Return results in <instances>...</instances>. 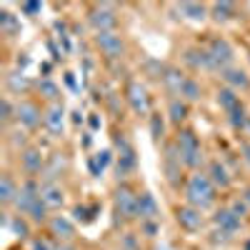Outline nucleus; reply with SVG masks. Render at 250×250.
Masks as SVG:
<instances>
[{"label": "nucleus", "instance_id": "1", "mask_svg": "<svg viewBox=\"0 0 250 250\" xmlns=\"http://www.w3.org/2000/svg\"><path fill=\"white\" fill-rule=\"evenodd\" d=\"M15 208H18V213L28 215L33 223H43L48 218V210H50L43 200V188H38L35 180H25L20 185V193L15 198Z\"/></svg>", "mask_w": 250, "mask_h": 250}, {"label": "nucleus", "instance_id": "2", "mask_svg": "<svg viewBox=\"0 0 250 250\" xmlns=\"http://www.w3.org/2000/svg\"><path fill=\"white\" fill-rule=\"evenodd\" d=\"M185 198H188V205L198 208V210H205L215 203V185L210 180V175L205 173H195L190 175L185 185Z\"/></svg>", "mask_w": 250, "mask_h": 250}, {"label": "nucleus", "instance_id": "3", "mask_svg": "<svg viewBox=\"0 0 250 250\" xmlns=\"http://www.w3.org/2000/svg\"><path fill=\"white\" fill-rule=\"evenodd\" d=\"M175 148H178V155H180L185 168H198V165L203 163L200 140H198V135L193 130H180L178 140H175Z\"/></svg>", "mask_w": 250, "mask_h": 250}, {"label": "nucleus", "instance_id": "4", "mask_svg": "<svg viewBox=\"0 0 250 250\" xmlns=\"http://www.w3.org/2000/svg\"><path fill=\"white\" fill-rule=\"evenodd\" d=\"M88 23L93 25L95 33H115L118 15H115L113 5H98L88 13Z\"/></svg>", "mask_w": 250, "mask_h": 250}, {"label": "nucleus", "instance_id": "5", "mask_svg": "<svg viewBox=\"0 0 250 250\" xmlns=\"http://www.w3.org/2000/svg\"><path fill=\"white\" fill-rule=\"evenodd\" d=\"M213 223H215V235H223L225 240H230L243 225L240 215H235L230 208H220V210L213 215Z\"/></svg>", "mask_w": 250, "mask_h": 250}, {"label": "nucleus", "instance_id": "6", "mask_svg": "<svg viewBox=\"0 0 250 250\" xmlns=\"http://www.w3.org/2000/svg\"><path fill=\"white\" fill-rule=\"evenodd\" d=\"M138 203H140V195H135L133 190H128V188H120V190L115 193V213H118V218H123V220L138 218Z\"/></svg>", "mask_w": 250, "mask_h": 250}, {"label": "nucleus", "instance_id": "7", "mask_svg": "<svg viewBox=\"0 0 250 250\" xmlns=\"http://www.w3.org/2000/svg\"><path fill=\"white\" fill-rule=\"evenodd\" d=\"M208 53L213 55L218 70H228V68H230V62H233V58H235L233 45L228 43L225 38H213V40H210V45H208Z\"/></svg>", "mask_w": 250, "mask_h": 250}, {"label": "nucleus", "instance_id": "8", "mask_svg": "<svg viewBox=\"0 0 250 250\" xmlns=\"http://www.w3.org/2000/svg\"><path fill=\"white\" fill-rule=\"evenodd\" d=\"M15 120L23 125V128L33 130V128H38V125H40V120H45V115L40 113V108L35 105V103L20 100L18 105H15Z\"/></svg>", "mask_w": 250, "mask_h": 250}, {"label": "nucleus", "instance_id": "9", "mask_svg": "<svg viewBox=\"0 0 250 250\" xmlns=\"http://www.w3.org/2000/svg\"><path fill=\"white\" fill-rule=\"evenodd\" d=\"M95 45L105 58H120L125 53V43L118 33H95Z\"/></svg>", "mask_w": 250, "mask_h": 250}, {"label": "nucleus", "instance_id": "10", "mask_svg": "<svg viewBox=\"0 0 250 250\" xmlns=\"http://www.w3.org/2000/svg\"><path fill=\"white\" fill-rule=\"evenodd\" d=\"M185 62L195 70H218L213 55L208 53V48H188L185 50Z\"/></svg>", "mask_w": 250, "mask_h": 250}, {"label": "nucleus", "instance_id": "11", "mask_svg": "<svg viewBox=\"0 0 250 250\" xmlns=\"http://www.w3.org/2000/svg\"><path fill=\"white\" fill-rule=\"evenodd\" d=\"M178 223H180L183 230H188V233H198L205 220H203V213L198 210V208H193V205H183V208H178Z\"/></svg>", "mask_w": 250, "mask_h": 250}, {"label": "nucleus", "instance_id": "12", "mask_svg": "<svg viewBox=\"0 0 250 250\" xmlns=\"http://www.w3.org/2000/svg\"><path fill=\"white\" fill-rule=\"evenodd\" d=\"M128 103H130L133 113H138V115H145V113L150 110L148 90H145L140 83H130V85H128Z\"/></svg>", "mask_w": 250, "mask_h": 250}, {"label": "nucleus", "instance_id": "13", "mask_svg": "<svg viewBox=\"0 0 250 250\" xmlns=\"http://www.w3.org/2000/svg\"><path fill=\"white\" fill-rule=\"evenodd\" d=\"M223 80H225V88H230L235 93L250 90V75L243 68H228V70H223Z\"/></svg>", "mask_w": 250, "mask_h": 250}, {"label": "nucleus", "instance_id": "14", "mask_svg": "<svg viewBox=\"0 0 250 250\" xmlns=\"http://www.w3.org/2000/svg\"><path fill=\"white\" fill-rule=\"evenodd\" d=\"M43 123L53 135H62V130H65V108H62L60 103H53V105L48 108V113H45Z\"/></svg>", "mask_w": 250, "mask_h": 250}, {"label": "nucleus", "instance_id": "15", "mask_svg": "<svg viewBox=\"0 0 250 250\" xmlns=\"http://www.w3.org/2000/svg\"><path fill=\"white\" fill-rule=\"evenodd\" d=\"M50 230L60 240H70V238H75V223L68 215H53L50 218Z\"/></svg>", "mask_w": 250, "mask_h": 250}, {"label": "nucleus", "instance_id": "16", "mask_svg": "<svg viewBox=\"0 0 250 250\" xmlns=\"http://www.w3.org/2000/svg\"><path fill=\"white\" fill-rule=\"evenodd\" d=\"M120 145V155H118V173L125 175V173H130L135 170V150H133V145L130 143H125V140H118Z\"/></svg>", "mask_w": 250, "mask_h": 250}, {"label": "nucleus", "instance_id": "17", "mask_svg": "<svg viewBox=\"0 0 250 250\" xmlns=\"http://www.w3.org/2000/svg\"><path fill=\"white\" fill-rule=\"evenodd\" d=\"M185 80H188V75L180 73L178 68H165V73H163V85H165V90H168L170 95H180Z\"/></svg>", "mask_w": 250, "mask_h": 250}, {"label": "nucleus", "instance_id": "18", "mask_svg": "<svg viewBox=\"0 0 250 250\" xmlns=\"http://www.w3.org/2000/svg\"><path fill=\"white\" fill-rule=\"evenodd\" d=\"M20 163H23V170L35 175L43 170V155H40L38 148H25L23 153H20Z\"/></svg>", "mask_w": 250, "mask_h": 250}, {"label": "nucleus", "instance_id": "19", "mask_svg": "<svg viewBox=\"0 0 250 250\" xmlns=\"http://www.w3.org/2000/svg\"><path fill=\"white\" fill-rule=\"evenodd\" d=\"M18 193H20V185H15L13 175H10V173H3V175H0V203H3V205L15 203Z\"/></svg>", "mask_w": 250, "mask_h": 250}, {"label": "nucleus", "instance_id": "20", "mask_svg": "<svg viewBox=\"0 0 250 250\" xmlns=\"http://www.w3.org/2000/svg\"><path fill=\"white\" fill-rule=\"evenodd\" d=\"M163 165H165V175H168V180L175 185L178 175H180V165H183V160L178 155V148H168V153H165V158H163Z\"/></svg>", "mask_w": 250, "mask_h": 250}, {"label": "nucleus", "instance_id": "21", "mask_svg": "<svg viewBox=\"0 0 250 250\" xmlns=\"http://www.w3.org/2000/svg\"><path fill=\"white\" fill-rule=\"evenodd\" d=\"M218 105H220L228 115H230L233 110H238V108L243 105V103H240V95H238L235 90H230V88H220V90H218Z\"/></svg>", "mask_w": 250, "mask_h": 250}, {"label": "nucleus", "instance_id": "22", "mask_svg": "<svg viewBox=\"0 0 250 250\" xmlns=\"http://www.w3.org/2000/svg\"><path fill=\"white\" fill-rule=\"evenodd\" d=\"M138 218L140 220H155L158 218V203L150 193H143L138 203Z\"/></svg>", "mask_w": 250, "mask_h": 250}, {"label": "nucleus", "instance_id": "23", "mask_svg": "<svg viewBox=\"0 0 250 250\" xmlns=\"http://www.w3.org/2000/svg\"><path fill=\"white\" fill-rule=\"evenodd\" d=\"M210 15H213V20H218V23H228V20H233L238 15V8H235V3L223 0V3H213L210 5Z\"/></svg>", "mask_w": 250, "mask_h": 250}, {"label": "nucleus", "instance_id": "24", "mask_svg": "<svg viewBox=\"0 0 250 250\" xmlns=\"http://www.w3.org/2000/svg\"><path fill=\"white\" fill-rule=\"evenodd\" d=\"M110 160H113V153L110 150H100V153H95L90 160H88V170H90V175H103L105 173V168L110 165Z\"/></svg>", "mask_w": 250, "mask_h": 250}, {"label": "nucleus", "instance_id": "25", "mask_svg": "<svg viewBox=\"0 0 250 250\" xmlns=\"http://www.w3.org/2000/svg\"><path fill=\"white\" fill-rule=\"evenodd\" d=\"M5 85H8V90L15 93V95H25V93L33 88V83H30L23 73H13V75L5 78Z\"/></svg>", "mask_w": 250, "mask_h": 250}, {"label": "nucleus", "instance_id": "26", "mask_svg": "<svg viewBox=\"0 0 250 250\" xmlns=\"http://www.w3.org/2000/svg\"><path fill=\"white\" fill-rule=\"evenodd\" d=\"M185 118H188V103H185L183 98H173V100L168 103V120H170L173 125H180Z\"/></svg>", "mask_w": 250, "mask_h": 250}, {"label": "nucleus", "instance_id": "27", "mask_svg": "<svg viewBox=\"0 0 250 250\" xmlns=\"http://www.w3.org/2000/svg\"><path fill=\"white\" fill-rule=\"evenodd\" d=\"M180 13L188 20H205L210 15V5H203V3H180Z\"/></svg>", "mask_w": 250, "mask_h": 250}, {"label": "nucleus", "instance_id": "28", "mask_svg": "<svg viewBox=\"0 0 250 250\" xmlns=\"http://www.w3.org/2000/svg\"><path fill=\"white\" fill-rule=\"evenodd\" d=\"M35 90L43 95V98H48L50 103H55L58 100V95H60V88H58V83H53L50 78H40L38 83H35Z\"/></svg>", "mask_w": 250, "mask_h": 250}, {"label": "nucleus", "instance_id": "29", "mask_svg": "<svg viewBox=\"0 0 250 250\" xmlns=\"http://www.w3.org/2000/svg\"><path fill=\"white\" fill-rule=\"evenodd\" d=\"M43 200H45L48 208H60L62 203H65V195H62V190L55 183H50V185L43 188Z\"/></svg>", "mask_w": 250, "mask_h": 250}, {"label": "nucleus", "instance_id": "30", "mask_svg": "<svg viewBox=\"0 0 250 250\" xmlns=\"http://www.w3.org/2000/svg\"><path fill=\"white\" fill-rule=\"evenodd\" d=\"M210 180H213V185H220V188L230 185V175H228L225 165H223L220 160H213V163H210Z\"/></svg>", "mask_w": 250, "mask_h": 250}, {"label": "nucleus", "instance_id": "31", "mask_svg": "<svg viewBox=\"0 0 250 250\" xmlns=\"http://www.w3.org/2000/svg\"><path fill=\"white\" fill-rule=\"evenodd\" d=\"M200 95H203L200 83H198L195 78H188L185 85H183V90H180V98H183L185 103H195V100H200Z\"/></svg>", "mask_w": 250, "mask_h": 250}, {"label": "nucleus", "instance_id": "32", "mask_svg": "<svg viewBox=\"0 0 250 250\" xmlns=\"http://www.w3.org/2000/svg\"><path fill=\"white\" fill-rule=\"evenodd\" d=\"M0 30H3L5 35H15L18 30H20V23H18V18L13 15V13H8V10H0Z\"/></svg>", "mask_w": 250, "mask_h": 250}, {"label": "nucleus", "instance_id": "33", "mask_svg": "<svg viewBox=\"0 0 250 250\" xmlns=\"http://www.w3.org/2000/svg\"><path fill=\"white\" fill-rule=\"evenodd\" d=\"M95 213H98V208H95V205H93V208H88V205H78L75 210H73V218L80 220V223H90V220L95 218Z\"/></svg>", "mask_w": 250, "mask_h": 250}, {"label": "nucleus", "instance_id": "34", "mask_svg": "<svg viewBox=\"0 0 250 250\" xmlns=\"http://www.w3.org/2000/svg\"><path fill=\"white\" fill-rule=\"evenodd\" d=\"M40 10H43V3H38V0H28V3H20V13H23V15L35 18V15H40Z\"/></svg>", "mask_w": 250, "mask_h": 250}, {"label": "nucleus", "instance_id": "35", "mask_svg": "<svg viewBox=\"0 0 250 250\" xmlns=\"http://www.w3.org/2000/svg\"><path fill=\"white\" fill-rule=\"evenodd\" d=\"M163 130H165L163 118H160L158 113L150 115V135H153V140H160V138H163Z\"/></svg>", "mask_w": 250, "mask_h": 250}, {"label": "nucleus", "instance_id": "36", "mask_svg": "<svg viewBox=\"0 0 250 250\" xmlns=\"http://www.w3.org/2000/svg\"><path fill=\"white\" fill-rule=\"evenodd\" d=\"M10 230H13V235H18V238H28V223L20 220V215H18V218L10 220Z\"/></svg>", "mask_w": 250, "mask_h": 250}, {"label": "nucleus", "instance_id": "37", "mask_svg": "<svg viewBox=\"0 0 250 250\" xmlns=\"http://www.w3.org/2000/svg\"><path fill=\"white\" fill-rule=\"evenodd\" d=\"M245 118H248V115H245V108H243V105H240L238 110H233L230 115H228V120H230V125H233V128H238V130H240L243 125H245Z\"/></svg>", "mask_w": 250, "mask_h": 250}, {"label": "nucleus", "instance_id": "38", "mask_svg": "<svg viewBox=\"0 0 250 250\" xmlns=\"http://www.w3.org/2000/svg\"><path fill=\"white\" fill-rule=\"evenodd\" d=\"M0 108H3V123L8 125L13 118H15V105H13V103H10V98L5 95L3 98V105H0Z\"/></svg>", "mask_w": 250, "mask_h": 250}, {"label": "nucleus", "instance_id": "39", "mask_svg": "<svg viewBox=\"0 0 250 250\" xmlns=\"http://www.w3.org/2000/svg\"><path fill=\"white\" fill-rule=\"evenodd\" d=\"M230 210H233L235 215H240V218H243V215L248 213V205H245V200H235V203L230 205Z\"/></svg>", "mask_w": 250, "mask_h": 250}, {"label": "nucleus", "instance_id": "40", "mask_svg": "<svg viewBox=\"0 0 250 250\" xmlns=\"http://www.w3.org/2000/svg\"><path fill=\"white\" fill-rule=\"evenodd\" d=\"M143 230H145V235H148V238H153L155 230H158V225L153 220H143Z\"/></svg>", "mask_w": 250, "mask_h": 250}, {"label": "nucleus", "instance_id": "41", "mask_svg": "<svg viewBox=\"0 0 250 250\" xmlns=\"http://www.w3.org/2000/svg\"><path fill=\"white\" fill-rule=\"evenodd\" d=\"M88 125H90V128H93V130H98V128H100V125H103V120H100V118H98L95 113H90V115H88Z\"/></svg>", "mask_w": 250, "mask_h": 250}, {"label": "nucleus", "instance_id": "42", "mask_svg": "<svg viewBox=\"0 0 250 250\" xmlns=\"http://www.w3.org/2000/svg\"><path fill=\"white\" fill-rule=\"evenodd\" d=\"M33 250H53V248H50L45 240H35V243H33Z\"/></svg>", "mask_w": 250, "mask_h": 250}, {"label": "nucleus", "instance_id": "43", "mask_svg": "<svg viewBox=\"0 0 250 250\" xmlns=\"http://www.w3.org/2000/svg\"><path fill=\"white\" fill-rule=\"evenodd\" d=\"M65 83L73 88V90H78V85H75V78H73V73H65Z\"/></svg>", "mask_w": 250, "mask_h": 250}, {"label": "nucleus", "instance_id": "44", "mask_svg": "<svg viewBox=\"0 0 250 250\" xmlns=\"http://www.w3.org/2000/svg\"><path fill=\"white\" fill-rule=\"evenodd\" d=\"M240 150H243V153H245V160H248V163H250V145H248V143H245V145H243V148H240Z\"/></svg>", "mask_w": 250, "mask_h": 250}, {"label": "nucleus", "instance_id": "45", "mask_svg": "<svg viewBox=\"0 0 250 250\" xmlns=\"http://www.w3.org/2000/svg\"><path fill=\"white\" fill-rule=\"evenodd\" d=\"M53 250H73V248H70V245H65V243H58Z\"/></svg>", "mask_w": 250, "mask_h": 250}, {"label": "nucleus", "instance_id": "46", "mask_svg": "<svg viewBox=\"0 0 250 250\" xmlns=\"http://www.w3.org/2000/svg\"><path fill=\"white\" fill-rule=\"evenodd\" d=\"M243 200H245V205L250 208V188H248V190H245V195H243Z\"/></svg>", "mask_w": 250, "mask_h": 250}, {"label": "nucleus", "instance_id": "47", "mask_svg": "<svg viewBox=\"0 0 250 250\" xmlns=\"http://www.w3.org/2000/svg\"><path fill=\"white\" fill-rule=\"evenodd\" d=\"M243 250H250V238L245 240V248H243Z\"/></svg>", "mask_w": 250, "mask_h": 250}]
</instances>
